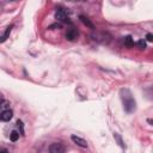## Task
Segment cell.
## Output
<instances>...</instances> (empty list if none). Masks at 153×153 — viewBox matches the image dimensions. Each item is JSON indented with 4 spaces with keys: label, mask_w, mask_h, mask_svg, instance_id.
Listing matches in <instances>:
<instances>
[{
    "label": "cell",
    "mask_w": 153,
    "mask_h": 153,
    "mask_svg": "<svg viewBox=\"0 0 153 153\" xmlns=\"http://www.w3.org/2000/svg\"><path fill=\"white\" fill-rule=\"evenodd\" d=\"M17 124H18V127L20 128V134L23 135V134H24V130H23V122H22V121H18Z\"/></svg>",
    "instance_id": "obj_15"
},
{
    "label": "cell",
    "mask_w": 153,
    "mask_h": 153,
    "mask_svg": "<svg viewBox=\"0 0 153 153\" xmlns=\"http://www.w3.org/2000/svg\"><path fill=\"white\" fill-rule=\"evenodd\" d=\"M123 42H124V44H126L127 47H133V44H134L131 36H126V37L123 38Z\"/></svg>",
    "instance_id": "obj_10"
},
{
    "label": "cell",
    "mask_w": 153,
    "mask_h": 153,
    "mask_svg": "<svg viewBox=\"0 0 153 153\" xmlns=\"http://www.w3.org/2000/svg\"><path fill=\"white\" fill-rule=\"evenodd\" d=\"M63 151H65V147L61 143H57V142L51 143L50 147H49L50 153H63Z\"/></svg>",
    "instance_id": "obj_4"
},
{
    "label": "cell",
    "mask_w": 153,
    "mask_h": 153,
    "mask_svg": "<svg viewBox=\"0 0 153 153\" xmlns=\"http://www.w3.org/2000/svg\"><path fill=\"white\" fill-rule=\"evenodd\" d=\"M76 37H78V31H76L75 29L71 27V29H68V30H67V32H66V38H67L68 41L73 42V41H75V39H76Z\"/></svg>",
    "instance_id": "obj_5"
},
{
    "label": "cell",
    "mask_w": 153,
    "mask_h": 153,
    "mask_svg": "<svg viewBox=\"0 0 153 153\" xmlns=\"http://www.w3.org/2000/svg\"><path fill=\"white\" fill-rule=\"evenodd\" d=\"M72 141L75 143V145H78V146H80V147H82V148H86L87 147V142L84 140V139H81V137H79V136H75V135H72Z\"/></svg>",
    "instance_id": "obj_6"
},
{
    "label": "cell",
    "mask_w": 153,
    "mask_h": 153,
    "mask_svg": "<svg viewBox=\"0 0 153 153\" xmlns=\"http://www.w3.org/2000/svg\"><path fill=\"white\" fill-rule=\"evenodd\" d=\"M2 100V97H1V93H0V102Z\"/></svg>",
    "instance_id": "obj_19"
},
{
    "label": "cell",
    "mask_w": 153,
    "mask_h": 153,
    "mask_svg": "<svg viewBox=\"0 0 153 153\" xmlns=\"http://www.w3.org/2000/svg\"><path fill=\"white\" fill-rule=\"evenodd\" d=\"M0 153H8L7 149H0Z\"/></svg>",
    "instance_id": "obj_18"
},
{
    "label": "cell",
    "mask_w": 153,
    "mask_h": 153,
    "mask_svg": "<svg viewBox=\"0 0 153 153\" xmlns=\"http://www.w3.org/2000/svg\"><path fill=\"white\" fill-rule=\"evenodd\" d=\"M114 137L117 140V142H118V145L121 146V147H124V145H123V141H122V139H121V136L117 134V133H115L114 134Z\"/></svg>",
    "instance_id": "obj_12"
},
{
    "label": "cell",
    "mask_w": 153,
    "mask_h": 153,
    "mask_svg": "<svg viewBox=\"0 0 153 153\" xmlns=\"http://www.w3.org/2000/svg\"><path fill=\"white\" fill-rule=\"evenodd\" d=\"M54 27L60 29V27H61V25H60V24H53V25H50V26H49V29H54Z\"/></svg>",
    "instance_id": "obj_17"
},
{
    "label": "cell",
    "mask_w": 153,
    "mask_h": 153,
    "mask_svg": "<svg viewBox=\"0 0 153 153\" xmlns=\"http://www.w3.org/2000/svg\"><path fill=\"white\" fill-rule=\"evenodd\" d=\"M79 18H80V20H81V22H82V23H84V24H85L86 26H88V27L93 29V24H92V23H91V22L88 20V18H86L85 16H80Z\"/></svg>",
    "instance_id": "obj_9"
},
{
    "label": "cell",
    "mask_w": 153,
    "mask_h": 153,
    "mask_svg": "<svg viewBox=\"0 0 153 153\" xmlns=\"http://www.w3.org/2000/svg\"><path fill=\"white\" fill-rule=\"evenodd\" d=\"M91 37L93 38V41L99 42L102 44H108L111 41V36L108 32H104V31H96V32L92 33Z\"/></svg>",
    "instance_id": "obj_2"
},
{
    "label": "cell",
    "mask_w": 153,
    "mask_h": 153,
    "mask_svg": "<svg viewBox=\"0 0 153 153\" xmlns=\"http://www.w3.org/2000/svg\"><path fill=\"white\" fill-rule=\"evenodd\" d=\"M136 45H137L140 49H145V48H146V43H145V41H142V39L139 41V42L136 43Z\"/></svg>",
    "instance_id": "obj_14"
},
{
    "label": "cell",
    "mask_w": 153,
    "mask_h": 153,
    "mask_svg": "<svg viewBox=\"0 0 153 153\" xmlns=\"http://www.w3.org/2000/svg\"><path fill=\"white\" fill-rule=\"evenodd\" d=\"M55 18L60 22H63V23H69V18L67 17V13L65 12L63 8H56L55 11Z\"/></svg>",
    "instance_id": "obj_3"
},
{
    "label": "cell",
    "mask_w": 153,
    "mask_h": 153,
    "mask_svg": "<svg viewBox=\"0 0 153 153\" xmlns=\"http://www.w3.org/2000/svg\"><path fill=\"white\" fill-rule=\"evenodd\" d=\"M7 105H8V103H7L6 100H1V102H0V114H1L4 110H6L5 108H6Z\"/></svg>",
    "instance_id": "obj_13"
},
{
    "label": "cell",
    "mask_w": 153,
    "mask_h": 153,
    "mask_svg": "<svg viewBox=\"0 0 153 153\" xmlns=\"http://www.w3.org/2000/svg\"><path fill=\"white\" fill-rule=\"evenodd\" d=\"M10 139H11V141H17V140L19 139V133L16 131V130H13V131L10 134Z\"/></svg>",
    "instance_id": "obj_11"
},
{
    "label": "cell",
    "mask_w": 153,
    "mask_h": 153,
    "mask_svg": "<svg viewBox=\"0 0 153 153\" xmlns=\"http://www.w3.org/2000/svg\"><path fill=\"white\" fill-rule=\"evenodd\" d=\"M146 38H147V41H148V42H152V41H153V35H152V33H147Z\"/></svg>",
    "instance_id": "obj_16"
},
{
    "label": "cell",
    "mask_w": 153,
    "mask_h": 153,
    "mask_svg": "<svg viewBox=\"0 0 153 153\" xmlns=\"http://www.w3.org/2000/svg\"><path fill=\"white\" fill-rule=\"evenodd\" d=\"M12 116H13V112H12L11 110L6 109V110H4V111L0 114V121L7 122V121H10V120L12 118Z\"/></svg>",
    "instance_id": "obj_7"
},
{
    "label": "cell",
    "mask_w": 153,
    "mask_h": 153,
    "mask_svg": "<svg viewBox=\"0 0 153 153\" xmlns=\"http://www.w3.org/2000/svg\"><path fill=\"white\" fill-rule=\"evenodd\" d=\"M120 96H121V99H122L124 110H126L128 114L135 111L136 103H135V99H134L131 92H130L128 88H121V91H120Z\"/></svg>",
    "instance_id": "obj_1"
},
{
    "label": "cell",
    "mask_w": 153,
    "mask_h": 153,
    "mask_svg": "<svg viewBox=\"0 0 153 153\" xmlns=\"http://www.w3.org/2000/svg\"><path fill=\"white\" fill-rule=\"evenodd\" d=\"M12 27H13V25H10V26H7V27H6V31H5V33H4L2 36H0V42H5V41L8 38V36H10V33H11V30H12Z\"/></svg>",
    "instance_id": "obj_8"
}]
</instances>
